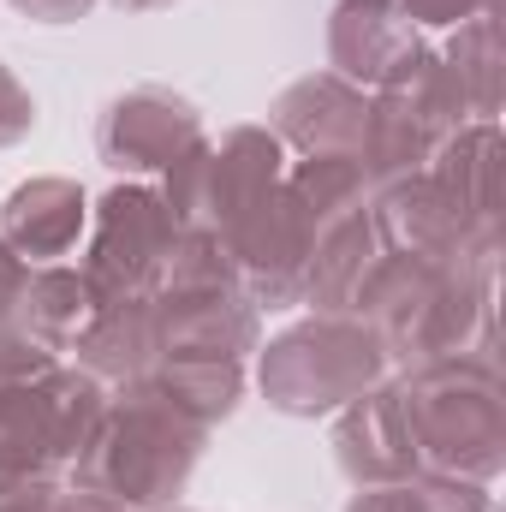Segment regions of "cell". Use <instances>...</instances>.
Instances as JSON below:
<instances>
[{
	"label": "cell",
	"mask_w": 506,
	"mask_h": 512,
	"mask_svg": "<svg viewBox=\"0 0 506 512\" xmlns=\"http://www.w3.org/2000/svg\"><path fill=\"white\" fill-rule=\"evenodd\" d=\"M399 6H405V18H411L423 36H429V30L447 36V30H459V24H471L477 12H495L501 0H399Z\"/></svg>",
	"instance_id": "obj_24"
},
{
	"label": "cell",
	"mask_w": 506,
	"mask_h": 512,
	"mask_svg": "<svg viewBox=\"0 0 506 512\" xmlns=\"http://www.w3.org/2000/svg\"><path fill=\"white\" fill-rule=\"evenodd\" d=\"M18 18H30V24H78V18H90L102 0H6Z\"/></svg>",
	"instance_id": "obj_26"
},
{
	"label": "cell",
	"mask_w": 506,
	"mask_h": 512,
	"mask_svg": "<svg viewBox=\"0 0 506 512\" xmlns=\"http://www.w3.org/2000/svg\"><path fill=\"white\" fill-rule=\"evenodd\" d=\"M381 262V239L370 227V203L364 209H346L334 221L316 227V245H310V280H304V310L316 316H352L370 268Z\"/></svg>",
	"instance_id": "obj_18"
},
{
	"label": "cell",
	"mask_w": 506,
	"mask_h": 512,
	"mask_svg": "<svg viewBox=\"0 0 506 512\" xmlns=\"http://www.w3.org/2000/svg\"><path fill=\"white\" fill-rule=\"evenodd\" d=\"M393 376L381 340L358 316H316L304 310L268 346H256V387L280 417H334L358 393Z\"/></svg>",
	"instance_id": "obj_5"
},
{
	"label": "cell",
	"mask_w": 506,
	"mask_h": 512,
	"mask_svg": "<svg viewBox=\"0 0 506 512\" xmlns=\"http://www.w3.org/2000/svg\"><path fill=\"white\" fill-rule=\"evenodd\" d=\"M114 12H126V18H143V12H161V6H173V0H108Z\"/></svg>",
	"instance_id": "obj_29"
},
{
	"label": "cell",
	"mask_w": 506,
	"mask_h": 512,
	"mask_svg": "<svg viewBox=\"0 0 506 512\" xmlns=\"http://www.w3.org/2000/svg\"><path fill=\"white\" fill-rule=\"evenodd\" d=\"M66 364H78L84 376H96L108 393L143 382V370L155 364V322H149V298H114V304H102V310H96V322H90V334L72 346V358H66Z\"/></svg>",
	"instance_id": "obj_20"
},
{
	"label": "cell",
	"mask_w": 506,
	"mask_h": 512,
	"mask_svg": "<svg viewBox=\"0 0 506 512\" xmlns=\"http://www.w3.org/2000/svg\"><path fill=\"white\" fill-rule=\"evenodd\" d=\"M137 387H149L179 417H191L197 429L215 435L239 411V399L251 387V364H239V358H155Z\"/></svg>",
	"instance_id": "obj_19"
},
{
	"label": "cell",
	"mask_w": 506,
	"mask_h": 512,
	"mask_svg": "<svg viewBox=\"0 0 506 512\" xmlns=\"http://www.w3.org/2000/svg\"><path fill=\"white\" fill-rule=\"evenodd\" d=\"M370 227H376L387 256H411V262H459V256H489L501 245H477L471 227L459 221L453 197L441 191L435 173H411L399 185L370 191Z\"/></svg>",
	"instance_id": "obj_11"
},
{
	"label": "cell",
	"mask_w": 506,
	"mask_h": 512,
	"mask_svg": "<svg viewBox=\"0 0 506 512\" xmlns=\"http://www.w3.org/2000/svg\"><path fill=\"white\" fill-rule=\"evenodd\" d=\"M364 120H370V90H358L334 72H304L268 102L262 126L274 131V143L286 155H352L358 161Z\"/></svg>",
	"instance_id": "obj_12"
},
{
	"label": "cell",
	"mask_w": 506,
	"mask_h": 512,
	"mask_svg": "<svg viewBox=\"0 0 506 512\" xmlns=\"http://www.w3.org/2000/svg\"><path fill=\"white\" fill-rule=\"evenodd\" d=\"M423 48L429 42L405 18L399 0H340L328 12V72L346 78V84H358V90L393 84Z\"/></svg>",
	"instance_id": "obj_13"
},
{
	"label": "cell",
	"mask_w": 506,
	"mask_h": 512,
	"mask_svg": "<svg viewBox=\"0 0 506 512\" xmlns=\"http://www.w3.org/2000/svg\"><path fill=\"white\" fill-rule=\"evenodd\" d=\"M155 358H239L251 364L262 346V310L245 298L233 256L221 239L179 233L149 280Z\"/></svg>",
	"instance_id": "obj_4"
},
{
	"label": "cell",
	"mask_w": 506,
	"mask_h": 512,
	"mask_svg": "<svg viewBox=\"0 0 506 512\" xmlns=\"http://www.w3.org/2000/svg\"><path fill=\"white\" fill-rule=\"evenodd\" d=\"M280 185H286V197L310 215V227H322V221H334V215L370 203L364 167H358L352 155H286Z\"/></svg>",
	"instance_id": "obj_22"
},
{
	"label": "cell",
	"mask_w": 506,
	"mask_h": 512,
	"mask_svg": "<svg viewBox=\"0 0 506 512\" xmlns=\"http://www.w3.org/2000/svg\"><path fill=\"white\" fill-rule=\"evenodd\" d=\"M36 131V96L24 90V78L0 60V149H12V143H24Z\"/></svg>",
	"instance_id": "obj_23"
},
{
	"label": "cell",
	"mask_w": 506,
	"mask_h": 512,
	"mask_svg": "<svg viewBox=\"0 0 506 512\" xmlns=\"http://www.w3.org/2000/svg\"><path fill=\"white\" fill-rule=\"evenodd\" d=\"M203 447H209V429H197L167 399H155L149 387L131 382L120 393H108V405H102L84 453L72 459L66 483L96 489V495H108L131 512H167L179 507Z\"/></svg>",
	"instance_id": "obj_2"
},
{
	"label": "cell",
	"mask_w": 506,
	"mask_h": 512,
	"mask_svg": "<svg viewBox=\"0 0 506 512\" xmlns=\"http://www.w3.org/2000/svg\"><path fill=\"white\" fill-rule=\"evenodd\" d=\"M84 227H90V191L60 173H36V179L12 185L0 203V239L24 268L72 262L84 245Z\"/></svg>",
	"instance_id": "obj_15"
},
{
	"label": "cell",
	"mask_w": 506,
	"mask_h": 512,
	"mask_svg": "<svg viewBox=\"0 0 506 512\" xmlns=\"http://www.w3.org/2000/svg\"><path fill=\"white\" fill-rule=\"evenodd\" d=\"M60 489H66V483H60ZM18 512H48V501H42V507H18Z\"/></svg>",
	"instance_id": "obj_30"
},
{
	"label": "cell",
	"mask_w": 506,
	"mask_h": 512,
	"mask_svg": "<svg viewBox=\"0 0 506 512\" xmlns=\"http://www.w3.org/2000/svg\"><path fill=\"white\" fill-rule=\"evenodd\" d=\"M24 280H30V268L6 251V239H0V334L18 328V292H24Z\"/></svg>",
	"instance_id": "obj_27"
},
{
	"label": "cell",
	"mask_w": 506,
	"mask_h": 512,
	"mask_svg": "<svg viewBox=\"0 0 506 512\" xmlns=\"http://www.w3.org/2000/svg\"><path fill=\"white\" fill-rule=\"evenodd\" d=\"M48 512H131V507L108 501V495H96V489H78V483H66V489L48 501Z\"/></svg>",
	"instance_id": "obj_28"
},
{
	"label": "cell",
	"mask_w": 506,
	"mask_h": 512,
	"mask_svg": "<svg viewBox=\"0 0 506 512\" xmlns=\"http://www.w3.org/2000/svg\"><path fill=\"white\" fill-rule=\"evenodd\" d=\"M429 173L453 197V209L471 227V239L477 245H501V120H465L435 149Z\"/></svg>",
	"instance_id": "obj_16"
},
{
	"label": "cell",
	"mask_w": 506,
	"mask_h": 512,
	"mask_svg": "<svg viewBox=\"0 0 506 512\" xmlns=\"http://www.w3.org/2000/svg\"><path fill=\"white\" fill-rule=\"evenodd\" d=\"M179 239L173 209L161 197V185L149 179H114L96 203H90V227L78 245V268L90 274V286L102 292V304L114 298H143L155 280V262Z\"/></svg>",
	"instance_id": "obj_8"
},
{
	"label": "cell",
	"mask_w": 506,
	"mask_h": 512,
	"mask_svg": "<svg viewBox=\"0 0 506 512\" xmlns=\"http://www.w3.org/2000/svg\"><path fill=\"white\" fill-rule=\"evenodd\" d=\"M310 245H316V227L310 215L286 197V185L262 191L245 221L221 239V251L233 256V274L245 286L262 316H292L304 310V280H310Z\"/></svg>",
	"instance_id": "obj_9"
},
{
	"label": "cell",
	"mask_w": 506,
	"mask_h": 512,
	"mask_svg": "<svg viewBox=\"0 0 506 512\" xmlns=\"http://www.w3.org/2000/svg\"><path fill=\"white\" fill-rule=\"evenodd\" d=\"M423 477L495 489L506 471V382L489 358H441L393 376Z\"/></svg>",
	"instance_id": "obj_3"
},
{
	"label": "cell",
	"mask_w": 506,
	"mask_h": 512,
	"mask_svg": "<svg viewBox=\"0 0 506 512\" xmlns=\"http://www.w3.org/2000/svg\"><path fill=\"white\" fill-rule=\"evenodd\" d=\"M286 173V149L274 143L268 126H227L221 137L191 143L167 173H161V197L173 209L179 233H203V239H227L245 209L262 191H274Z\"/></svg>",
	"instance_id": "obj_6"
},
{
	"label": "cell",
	"mask_w": 506,
	"mask_h": 512,
	"mask_svg": "<svg viewBox=\"0 0 506 512\" xmlns=\"http://www.w3.org/2000/svg\"><path fill=\"white\" fill-rule=\"evenodd\" d=\"M328 447L352 489H381V483L417 477V453H411V429H405V405H399L393 376L334 411Z\"/></svg>",
	"instance_id": "obj_14"
},
{
	"label": "cell",
	"mask_w": 506,
	"mask_h": 512,
	"mask_svg": "<svg viewBox=\"0 0 506 512\" xmlns=\"http://www.w3.org/2000/svg\"><path fill=\"white\" fill-rule=\"evenodd\" d=\"M96 310H102V292L90 286V274L78 262H48V268H30L18 292V334L48 358H72Z\"/></svg>",
	"instance_id": "obj_17"
},
{
	"label": "cell",
	"mask_w": 506,
	"mask_h": 512,
	"mask_svg": "<svg viewBox=\"0 0 506 512\" xmlns=\"http://www.w3.org/2000/svg\"><path fill=\"white\" fill-rule=\"evenodd\" d=\"M465 126V102L441 66L435 48H423L393 84L370 90V120H364V143H358V167L364 185H399L411 173H429L435 149Z\"/></svg>",
	"instance_id": "obj_7"
},
{
	"label": "cell",
	"mask_w": 506,
	"mask_h": 512,
	"mask_svg": "<svg viewBox=\"0 0 506 512\" xmlns=\"http://www.w3.org/2000/svg\"><path fill=\"white\" fill-rule=\"evenodd\" d=\"M441 66L465 102V120H501V90H506V42H501V6L477 12L471 24L441 36Z\"/></svg>",
	"instance_id": "obj_21"
},
{
	"label": "cell",
	"mask_w": 506,
	"mask_h": 512,
	"mask_svg": "<svg viewBox=\"0 0 506 512\" xmlns=\"http://www.w3.org/2000/svg\"><path fill=\"white\" fill-rule=\"evenodd\" d=\"M495 274L501 251L459 256V262H411L387 256L370 268L352 316L370 322L393 376L441 364V358H489L501 364L495 340Z\"/></svg>",
	"instance_id": "obj_1"
},
{
	"label": "cell",
	"mask_w": 506,
	"mask_h": 512,
	"mask_svg": "<svg viewBox=\"0 0 506 512\" xmlns=\"http://www.w3.org/2000/svg\"><path fill=\"white\" fill-rule=\"evenodd\" d=\"M203 137H209V126L191 96H179L167 84H131L96 114V161L114 179L161 185V173Z\"/></svg>",
	"instance_id": "obj_10"
},
{
	"label": "cell",
	"mask_w": 506,
	"mask_h": 512,
	"mask_svg": "<svg viewBox=\"0 0 506 512\" xmlns=\"http://www.w3.org/2000/svg\"><path fill=\"white\" fill-rule=\"evenodd\" d=\"M346 512H423V495L405 477V483H381V489H352Z\"/></svg>",
	"instance_id": "obj_25"
},
{
	"label": "cell",
	"mask_w": 506,
	"mask_h": 512,
	"mask_svg": "<svg viewBox=\"0 0 506 512\" xmlns=\"http://www.w3.org/2000/svg\"><path fill=\"white\" fill-rule=\"evenodd\" d=\"M167 512H191V507H167Z\"/></svg>",
	"instance_id": "obj_31"
}]
</instances>
